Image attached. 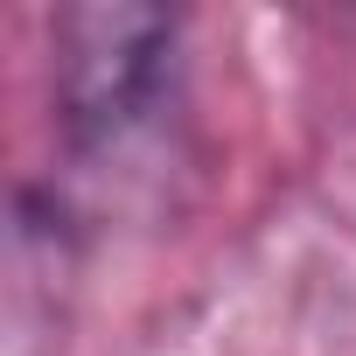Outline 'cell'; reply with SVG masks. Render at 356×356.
<instances>
[{"mask_svg": "<svg viewBox=\"0 0 356 356\" xmlns=\"http://www.w3.org/2000/svg\"><path fill=\"white\" fill-rule=\"evenodd\" d=\"M175 42H182V22L168 8H140V0L63 8L49 56L63 140L77 154H112L140 140L175 91Z\"/></svg>", "mask_w": 356, "mask_h": 356, "instance_id": "1", "label": "cell"}]
</instances>
